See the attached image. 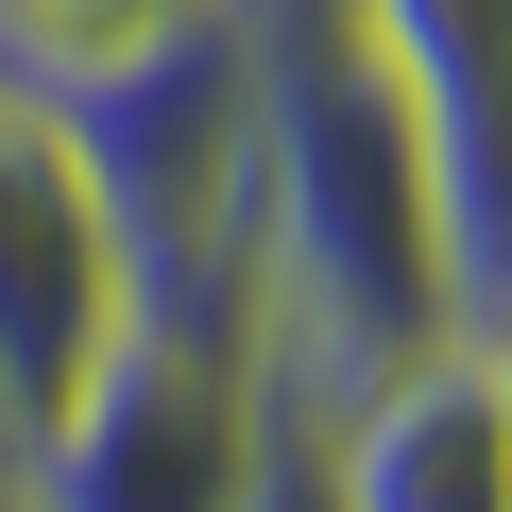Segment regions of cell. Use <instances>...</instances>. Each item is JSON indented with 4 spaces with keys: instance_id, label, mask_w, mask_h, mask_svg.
<instances>
[{
    "instance_id": "52a82bcc",
    "label": "cell",
    "mask_w": 512,
    "mask_h": 512,
    "mask_svg": "<svg viewBox=\"0 0 512 512\" xmlns=\"http://www.w3.org/2000/svg\"><path fill=\"white\" fill-rule=\"evenodd\" d=\"M478 376H495V410H512V308H495V325H478Z\"/></svg>"
},
{
    "instance_id": "8992f818",
    "label": "cell",
    "mask_w": 512,
    "mask_h": 512,
    "mask_svg": "<svg viewBox=\"0 0 512 512\" xmlns=\"http://www.w3.org/2000/svg\"><path fill=\"white\" fill-rule=\"evenodd\" d=\"M154 18H188V0H0V86H35V69H69V52H120V35H154Z\"/></svg>"
},
{
    "instance_id": "277c9868",
    "label": "cell",
    "mask_w": 512,
    "mask_h": 512,
    "mask_svg": "<svg viewBox=\"0 0 512 512\" xmlns=\"http://www.w3.org/2000/svg\"><path fill=\"white\" fill-rule=\"evenodd\" d=\"M137 342V274H120V222L86 205L69 137L35 103H0V461L35 427H69V393Z\"/></svg>"
},
{
    "instance_id": "6da1fadb",
    "label": "cell",
    "mask_w": 512,
    "mask_h": 512,
    "mask_svg": "<svg viewBox=\"0 0 512 512\" xmlns=\"http://www.w3.org/2000/svg\"><path fill=\"white\" fill-rule=\"evenodd\" d=\"M256 18V376L274 410H359L376 376L461 342L427 120L359 0H239Z\"/></svg>"
},
{
    "instance_id": "3957f363",
    "label": "cell",
    "mask_w": 512,
    "mask_h": 512,
    "mask_svg": "<svg viewBox=\"0 0 512 512\" xmlns=\"http://www.w3.org/2000/svg\"><path fill=\"white\" fill-rule=\"evenodd\" d=\"M256 444H274V376L239 342H171L137 325L69 427L18 444V512H239L256 495Z\"/></svg>"
},
{
    "instance_id": "5b68a950",
    "label": "cell",
    "mask_w": 512,
    "mask_h": 512,
    "mask_svg": "<svg viewBox=\"0 0 512 512\" xmlns=\"http://www.w3.org/2000/svg\"><path fill=\"white\" fill-rule=\"evenodd\" d=\"M325 478H342V512H512V410H495L478 342L376 376L325 427Z\"/></svg>"
},
{
    "instance_id": "7a4b0ae2",
    "label": "cell",
    "mask_w": 512,
    "mask_h": 512,
    "mask_svg": "<svg viewBox=\"0 0 512 512\" xmlns=\"http://www.w3.org/2000/svg\"><path fill=\"white\" fill-rule=\"evenodd\" d=\"M0 103H35L69 137L86 205L120 222L137 325L256 359V18L239 0H188V18H154L120 52H69Z\"/></svg>"
}]
</instances>
